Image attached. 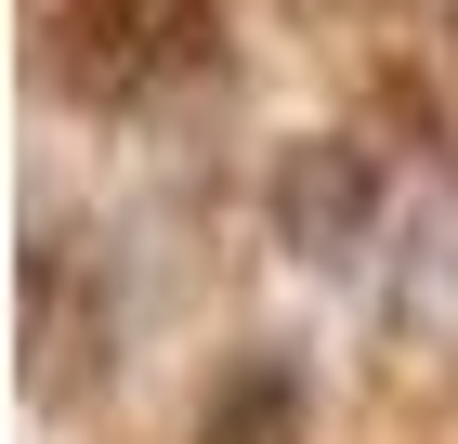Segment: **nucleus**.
<instances>
[{
	"instance_id": "f03ea898",
	"label": "nucleus",
	"mask_w": 458,
	"mask_h": 444,
	"mask_svg": "<svg viewBox=\"0 0 458 444\" xmlns=\"http://www.w3.org/2000/svg\"><path fill=\"white\" fill-rule=\"evenodd\" d=\"M367 209H380V171H367L353 144L288 157V183H276V222H288L301 248H353V236H367Z\"/></svg>"
},
{
	"instance_id": "f257e3e1",
	"label": "nucleus",
	"mask_w": 458,
	"mask_h": 444,
	"mask_svg": "<svg viewBox=\"0 0 458 444\" xmlns=\"http://www.w3.org/2000/svg\"><path fill=\"white\" fill-rule=\"evenodd\" d=\"M210 66V0H66L53 13V79L79 105H144Z\"/></svg>"
},
{
	"instance_id": "7ed1b4c3",
	"label": "nucleus",
	"mask_w": 458,
	"mask_h": 444,
	"mask_svg": "<svg viewBox=\"0 0 458 444\" xmlns=\"http://www.w3.org/2000/svg\"><path fill=\"white\" fill-rule=\"evenodd\" d=\"M197 444H301V379H288V366H249L236 392L210 406Z\"/></svg>"
}]
</instances>
